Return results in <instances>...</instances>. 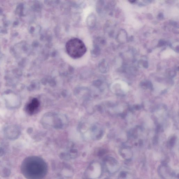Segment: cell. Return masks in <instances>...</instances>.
Here are the masks:
<instances>
[{
    "instance_id": "6da1fadb",
    "label": "cell",
    "mask_w": 179,
    "mask_h": 179,
    "mask_svg": "<svg viewBox=\"0 0 179 179\" xmlns=\"http://www.w3.org/2000/svg\"><path fill=\"white\" fill-rule=\"evenodd\" d=\"M65 47L68 55L74 59L81 57L87 51L84 43L78 38H72L67 41Z\"/></svg>"
},
{
    "instance_id": "7a4b0ae2",
    "label": "cell",
    "mask_w": 179,
    "mask_h": 179,
    "mask_svg": "<svg viewBox=\"0 0 179 179\" xmlns=\"http://www.w3.org/2000/svg\"><path fill=\"white\" fill-rule=\"evenodd\" d=\"M4 133L8 138L14 139L18 138L20 134L19 128L16 126L9 125L5 128Z\"/></svg>"
},
{
    "instance_id": "3957f363",
    "label": "cell",
    "mask_w": 179,
    "mask_h": 179,
    "mask_svg": "<svg viewBox=\"0 0 179 179\" xmlns=\"http://www.w3.org/2000/svg\"><path fill=\"white\" fill-rule=\"evenodd\" d=\"M5 95L8 97L5 96V100L6 101L7 104L8 106L11 107H17V106L14 102V101L18 105L20 104V99L17 95L13 93H8V94H6Z\"/></svg>"
},
{
    "instance_id": "277c9868",
    "label": "cell",
    "mask_w": 179,
    "mask_h": 179,
    "mask_svg": "<svg viewBox=\"0 0 179 179\" xmlns=\"http://www.w3.org/2000/svg\"><path fill=\"white\" fill-rule=\"evenodd\" d=\"M38 106V100L36 99H34L32 102L28 105V109L29 112L32 113L34 110Z\"/></svg>"
},
{
    "instance_id": "5b68a950",
    "label": "cell",
    "mask_w": 179,
    "mask_h": 179,
    "mask_svg": "<svg viewBox=\"0 0 179 179\" xmlns=\"http://www.w3.org/2000/svg\"><path fill=\"white\" fill-rule=\"evenodd\" d=\"M175 138H172V139L170 140V146L171 147H173L174 144H175Z\"/></svg>"
},
{
    "instance_id": "8992f818",
    "label": "cell",
    "mask_w": 179,
    "mask_h": 179,
    "mask_svg": "<svg viewBox=\"0 0 179 179\" xmlns=\"http://www.w3.org/2000/svg\"><path fill=\"white\" fill-rule=\"evenodd\" d=\"M127 176L126 173L125 172H122L120 173V176L121 177L124 178L126 177Z\"/></svg>"
}]
</instances>
